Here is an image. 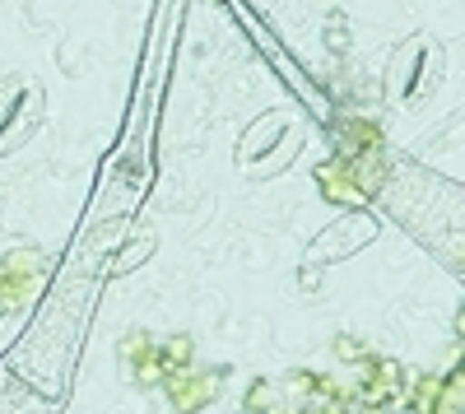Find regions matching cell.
<instances>
[{
  "mask_svg": "<svg viewBox=\"0 0 465 414\" xmlns=\"http://www.w3.org/2000/svg\"><path fill=\"white\" fill-rule=\"evenodd\" d=\"M43 266H47V261L37 256V251H15V256H5V266H0V312H19V308L33 303Z\"/></svg>",
  "mask_w": 465,
  "mask_h": 414,
  "instance_id": "obj_1",
  "label": "cell"
},
{
  "mask_svg": "<svg viewBox=\"0 0 465 414\" xmlns=\"http://www.w3.org/2000/svg\"><path fill=\"white\" fill-rule=\"evenodd\" d=\"M396 387H401V368H396L391 359H377V354L359 359V382H354V391H359V400H363L368 409H386V400H396Z\"/></svg>",
  "mask_w": 465,
  "mask_h": 414,
  "instance_id": "obj_2",
  "label": "cell"
},
{
  "mask_svg": "<svg viewBox=\"0 0 465 414\" xmlns=\"http://www.w3.org/2000/svg\"><path fill=\"white\" fill-rule=\"evenodd\" d=\"M219 391V372H201V368H173V378H168V396L182 414H196L201 405H210Z\"/></svg>",
  "mask_w": 465,
  "mask_h": 414,
  "instance_id": "obj_3",
  "label": "cell"
},
{
  "mask_svg": "<svg viewBox=\"0 0 465 414\" xmlns=\"http://www.w3.org/2000/svg\"><path fill=\"white\" fill-rule=\"evenodd\" d=\"M438 378H419L414 382V391H410V414H433V405H438Z\"/></svg>",
  "mask_w": 465,
  "mask_h": 414,
  "instance_id": "obj_4",
  "label": "cell"
}]
</instances>
